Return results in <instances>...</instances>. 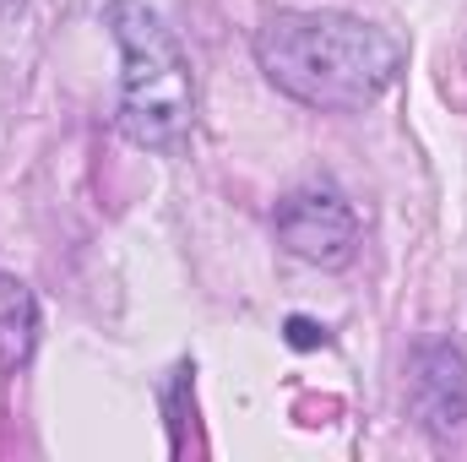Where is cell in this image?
Wrapping results in <instances>:
<instances>
[{
  "label": "cell",
  "instance_id": "6",
  "mask_svg": "<svg viewBox=\"0 0 467 462\" xmlns=\"http://www.w3.org/2000/svg\"><path fill=\"white\" fill-rule=\"evenodd\" d=\"M283 338H288V348H299V353L332 343V332H327L321 321H310V316H288V321H283Z\"/></svg>",
  "mask_w": 467,
  "mask_h": 462
},
{
  "label": "cell",
  "instance_id": "4",
  "mask_svg": "<svg viewBox=\"0 0 467 462\" xmlns=\"http://www.w3.org/2000/svg\"><path fill=\"white\" fill-rule=\"evenodd\" d=\"M408 414L430 441H451L467 425V359L457 343H424L408 359Z\"/></svg>",
  "mask_w": 467,
  "mask_h": 462
},
{
  "label": "cell",
  "instance_id": "5",
  "mask_svg": "<svg viewBox=\"0 0 467 462\" xmlns=\"http://www.w3.org/2000/svg\"><path fill=\"white\" fill-rule=\"evenodd\" d=\"M38 343V305L27 294V283L0 272V375H16Z\"/></svg>",
  "mask_w": 467,
  "mask_h": 462
},
{
  "label": "cell",
  "instance_id": "1",
  "mask_svg": "<svg viewBox=\"0 0 467 462\" xmlns=\"http://www.w3.org/2000/svg\"><path fill=\"white\" fill-rule=\"evenodd\" d=\"M255 60L277 93L310 110H364L402 77L397 33L353 11H266Z\"/></svg>",
  "mask_w": 467,
  "mask_h": 462
},
{
  "label": "cell",
  "instance_id": "2",
  "mask_svg": "<svg viewBox=\"0 0 467 462\" xmlns=\"http://www.w3.org/2000/svg\"><path fill=\"white\" fill-rule=\"evenodd\" d=\"M104 22L119 44V136L152 152H174L196 125V77L180 38L141 0H109Z\"/></svg>",
  "mask_w": 467,
  "mask_h": 462
},
{
  "label": "cell",
  "instance_id": "3",
  "mask_svg": "<svg viewBox=\"0 0 467 462\" xmlns=\"http://www.w3.org/2000/svg\"><path fill=\"white\" fill-rule=\"evenodd\" d=\"M272 234L288 256H299L310 267H348L358 250V218H353L348 196L332 185L288 191L272 213Z\"/></svg>",
  "mask_w": 467,
  "mask_h": 462
}]
</instances>
